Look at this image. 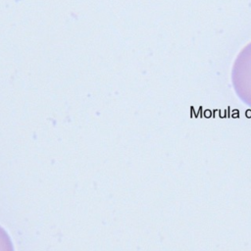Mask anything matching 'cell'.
I'll list each match as a JSON object with an SVG mask.
<instances>
[{
	"label": "cell",
	"instance_id": "cell-1",
	"mask_svg": "<svg viewBox=\"0 0 251 251\" xmlns=\"http://www.w3.org/2000/svg\"><path fill=\"white\" fill-rule=\"evenodd\" d=\"M231 83L238 98L251 107V42L241 49L234 60Z\"/></svg>",
	"mask_w": 251,
	"mask_h": 251
},
{
	"label": "cell",
	"instance_id": "cell-2",
	"mask_svg": "<svg viewBox=\"0 0 251 251\" xmlns=\"http://www.w3.org/2000/svg\"><path fill=\"white\" fill-rule=\"evenodd\" d=\"M0 251H14L12 240L7 231L0 226Z\"/></svg>",
	"mask_w": 251,
	"mask_h": 251
}]
</instances>
